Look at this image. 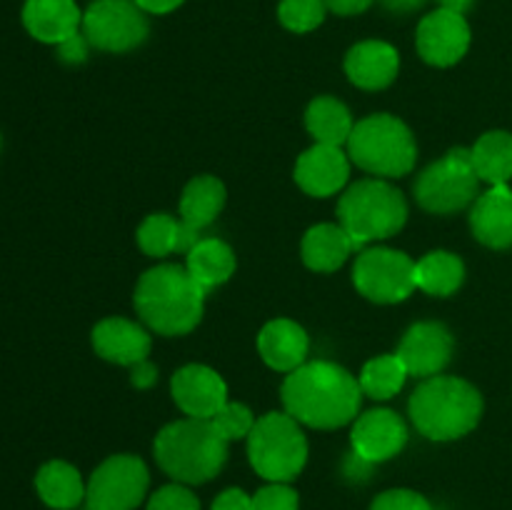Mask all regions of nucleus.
Listing matches in <instances>:
<instances>
[{"label":"nucleus","instance_id":"1","mask_svg":"<svg viewBox=\"0 0 512 510\" xmlns=\"http://www.w3.org/2000/svg\"><path fill=\"white\" fill-rule=\"evenodd\" d=\"M285 413L318 430H335L355 420L363 400L358 378L328 360L303 363L288 373L283 388Z\"/></svg>","mask_w":512,"mask_h":510},{"label":"nucleus","instance_id":"2","mask_svg":"<svg viewBox=\"0 0 512 510\" xmlns=\"http://www.w3.org/2000/svg\"><path fill=\"white\" fill-rule=\"evenodd\" d=\"M205 290L183 265H155L135 285V310L150 330L160 335H185L200 323Z\"/></svg>","mask_w":512,"mask_h":510},{"label":"nucleus","instance_id":"3","mask_svg":"<svg viewBox=\"0 0 512 510\" xmlns=\"http://www.w3.org/2000/svg\"><path fill=\"white\" fill-rule=\"evenodd\" d=\"M410 420L428 440L448 443L478 428L483 395L473 383L455 375L425 378L410 395Z\"/></svg>","mask_w":512,"mask_h":510},{"label":"nucleus","instance_id":"4","mask_svg":"<svg viewBox=\"0 0 512 510\" xmlns=\"http://www.w3.org/2000/svg\"><path fill=\"white\" fill-rule=\"evenodd\" d=\"M155 460L160 468L185 485L213 480L228 460V440L210 420L183 418L168 423L155 435Z\"/></svg>","mask_w":512,"mask_h":510},{"label":"nucleus","instance_id":"5","mask_svg":"<svg viewBox=\"0 0 512 510\" xmlns=\"http://www.w3.org/2000/svg\"><path fill=\"white\" fill-rule=\"evenodd\" d=\"M408 220V203L403 193L383 178L358 180L343 193L338 203V223L355 243L365 248L378 240L393 238Z\"/></svg>","mask_w":512,"mask_h":510},{"label":"nucleus","instance_id":"6","mask_svg":"<svg viewBox=\"0 0 512 510\" xmlns=\"http://www.w3.org/2000/svg\"><path fill=\"white\" fill-rule=\"evenodd\" d=\"M348 158L375 178H400L415 168L418 145L400 118L375 113L355 123L348 138Z\"/></svg>","mask_w":512,"mask_h":510},{"label":"nucleus","instance_id":"7","mask_svg":"<svg viewBox=\"0 0 512 510\" xmlns=\"http://www.w3.org/2000/svg\"><path fill=\"white\" fill-rule=\"evenodd\" d=\"M248 458L255 473L270 483H290L308 463V440L288 413H268L248 435Z\"/></svg>","mask_w":512,"mask_h":510},{"label":"nucleus","instance_id":"8","mask_svg":"<svg viewBox=\"0 0 512 510\" xmlns=\"http://www.w3.org/2000/svg\"><path fill=\"white\" fill-rule=\"evenodd\" d=\"M480 178L468 148H453L415 180V200L423 210L450 215L478 200Z\"/></svg>","mask_w":512,"mask_h":510},{"label":"nucleus","instance_id":"9","mask_svg":"<svg viewBox=\"0 0 512 510\" xmlns=\"http://www.w3.org/2000/svg\"><path fill=\"white\" fill-rule=\"evenodd\" d=\"M353 285L373 303H403L418 288L415 260L403 250L365 248L353 265Z\"/></svg>","mask_w":512,"mask_h":510},{"label":"nucleus","instance_id":"10","mask_svg":"<svg viewBox=\"0 0 512 510\" xmlns=\"http://www.w3.org/2000/svg\"><path fill=\"white\" fill-rule=\"evenodd\" d=\"M83 35L105 53H128L148 38V18L135 0H95L83 13Z\"/></svg>","mask_w":512,"mask_h":510},{"label":"nucleus","instance_id":"11","mask_svg":"<svg viewBox=\"0 0 512 510\" xmlns=\"http://www.w3.org/2000/svg\"><path fill=\"white\" fill-rule=\"evenodd\" d=\"M150 473L135 455H110L90 475L88 510H135L148 493Z\"/></svg>","mask_w":512,"mask_h":510},{"label":"nucleus","instance_id":"12","mask_svg":"<svg viewBox=\"0 0 512 510\" xmlns=\"http://www.w3.org/2000/svg\"><path fill=\"white\" fill-rule=\"evenodd\" d=\"M415 45L425 63L450 68L465 58L470 48V25L465 15L450 10H433L425 15L415 33Z\"/></svg>","mask_w":512,"mask_h":510},{"label":"nucleus","instance_id":"13","mask_svg":"<svg viewBox=\"0 0 512 510\" xmlns=\"http://www.w3.org/2000/svg\"><path fill=\"white\" fill-rule=\"evenodd\" d=\"M453 348V333L443 323L423 320V323H415L405 330L398 355L413 378L425 380L443 373L445 365L453 358Z\"/></svg>","mask_w":512,"mask_h":510},{"label":"nucleus","instance_id":"14","mask_svg":"<svg viewBox=\"0 0 512 510\" xmlns=\"http://www.w3.org/2000/svg\"><path fill=\"white\" fill-rule=\"evenodd\" d=\"M355 458L365 463H385L408 443V425L395 410L378 408L360 415L350 433Z\"/></svg>","mask_w":512,"mask_h":510},{"label":"nucleus","instance_id":"15","mask_svg":"<svg viewBox=\"0 0 512 510\" xmlns=\"http://www.w3.org/2000/svg\"><path fill=\"white\" fill-rule=\"evenodd\" d=\"M170 393L175 405L188 418L210 420L225 403H228V385L220 378L218 370L208 365L190 363L180 368L170 380Z\"/></svg>","mask_w":512,"mask_h":510},{"label":"nucleus","instance_id":"16","mask_svg":"<svg viewBox=\"0 0 512 510\" xmlns=\"http://www.w3.org/2000/svg\"><path fill=\"white\" fill-rule=\"evenodd\" d=\"M350 178V158L340 145L315 143L295 163V183L313 198L340 193Z\"/></svg>","mask_w":512,"mask_h":510},{"label":"nucleus","instance_id":"17","mask_svg":"<svg viewBox=\"0 0 512 510\" xmlns=\"http://www.w3.org/2000/svg\"><path fill=\"white\" fill-rule=\"evenodd\" d=\"M93 348L103 360L115 365H133L148 360L153 340L143 325L128 318H105L93 328Z\"/></svg>","mask_w":512,"mask_h":510},{"label":"nucleus","instance_id":"18","mask_svg":"<svg viewBox=\"0 0 512 510\" xmlns=\"http://www.w3.org/2000/svg\"><path fill=\"white\" fill-rule=\"evenodd\" d=\"M470 228L488 248H512V190L508 185H490L478 195L470 210Z\"/></svg>","mask_w":512,"mask_h":510},{"label":"nucleus","instance_id":"19","mask_svg":"<svg viewBox=\"0 0 512 510\" xmlns=\"http://www.w3.org/2000/svg\"><path fill=\"white\" fill-rule=\"evenodd\" d=\"M400 70V55L385 40H363L345 55V75L363 90H383Z\"/></svg>","mask_w":512,"mask_h":510},{"label":"nucleus","instance_id":"20","mask_svg":"<svg viewBox=\"0 0 512 510\" xmlns=\"http://www.w3.org/2000/svg\"><path fill=\"white\" fill-rule=\"evenodd\" d=\"M23 25L40 43L60 45L80 33L83 13L75 0H25Z\"/></svg>","mask_w":512,"mask_h":510},{"label":"nucleus","instance_id":"21","mask_svg":"<svg viewBox=\"0 0 512 510\" xmlns=\"http://www.w3.org/2000/svg\"><path fill=\"white\" fill-rule=\"evenodd\" d=\"M308 333L295 320L275 318L265 323L258 335V353L265 363L280 373H293L308 358Z\"/></svg>","mask_w":512,"mask_h":510},{"label":"nucleus","instance_id":"22","mask_svg":"<svg viewBox=\"0 0 512 510\" xmlns=\"http://www.w3.org/2000/svg\"><path fill=\"white\" fill-rule=\"evenodd\" d=\"M353 250L358 248L340 223L313 225L300 245L303 263L315 273H333V270L343 268Z\"/></svg>","mask_w":512,"mask_h":510},{"label":"nucleus","instance_id":"23","mask_svg":"<svg viewBox=\"0 0 512 510\" xmlns=\"http://www.w3.org/2000/svg\"><path fill=\"white\" fill-rule=\"evenodd\" d=\"M35 488L40 500L53 510H73L83 503L88 485L80 478L78 468L65 460H50L35 475Z\"/></svg>","mask_w":512,"mask_h":510},{"label":"nucleus","instance_id":"24","mask_svg":"<svg viewBox=\"0 0 512 510\" xmlns=\"http://www.w3.org/2000/svg\"><path fill=\"white\" fill-rule=\"evenodd\" d=\"M188 273L193 275L195 283L210 293L218 285L228 283L230 275L235 273V253L228 243L218 238H200L198 245L188 253L185 263Z\"/></svg>","mask_w":512,"mask_h":510},{"label":"nucleus","instance_id":"25","mask_svg":"<svg viewBox=\"0 0 512 510\" xmlns=\"http://www.w3.org/2000/svg\"><path fill=\"white\" fill-rule=\"evenodd\" d=\"M225 205V185L215 175H198L190 180L180 198V220L193 230H205Z\"/></svg>","mask_w":512,"mask_h":510},{"label":"nucleus","instance_id":"26","mask_svg":"<svg viewBox=\"0 0 512 510\" xmlns=\"http://www.w3.org/2000/svg\"><path fill=\"white\" fill-rule=\"evenodd\" d=\"M305 128L313 135L315 143L340 145L343 148L348 143L350 133H353L355 123L350 110L338 98L320 95L305 110Z\"/></svg>","mask_w":512,"mask_h":510},{"label":"nucleus","instance_id":"27","mask_svg":"<svg viewBox=\"0 0 512 510\" xmlns=\"http://www.w3.org/2000/svg\"><path fill=\"white\" fill-rule=\"evenodd\" d=\"M465 265L463 260L448 250H433L415 263V285L423 293L435 298H448L463 285Z\"/></svg>","mask_w":512,"mask_h":510},{"label":"nucleus","instance_id":"28","mask_svg":"<svg viewBox=\"0 0 512 510\" xmlns=\"http://www.w3.org/2000/svg\"><path fill=\"white\" fill-rule=\"evenodd\" d=\"M475 173L488 185H508L512 180V135L508 130H490L470 148Z\"/></svg>","mask_w":512,"mask_h":510},{"label":"nucleus","instance_id":"29","mask_svg":"<svg viewBox=\"0 0 512 510\" xmlns=\"http://www.w3.org/2000/svg\"><path fill=\"white\" fill-rule=\"evenodd\" d=\"M408 368L400 360V355H378V358L368 360L360 370V388L363 395L373 400H390L403 390L405 380H408Z\"/></svg>","mask_w":512,"mask_h":510},{"label":"nucleus","instance_id":"30","mask_svg":"<svg viewBox=\"0 0 512 510\" xmlns=\"http://www.w3.org/2000/svg\"><path fill=\"white\" fill-rule=\"evenodd\" d=\"M180 230L183 223L168 213H153L140 223L138 245L150 258H165L170 253H178Z\"/></svg>","mask_w":512,"mask_h":510},{"label":"nucleus","instance_id":"31","mask_svg":"<svg viewBox=\"0 0 512 510\" xmlns=\"http://www.w3.org/2000/svg\"><path fill=\"white\" fill-rule=\"evenodd\" d=\"M325 0H280L278 18L290 33H310L325 20Z\"/></svg>","mask_w":512,"mask_h":510},{"label":"nucleus","instance_id":"32","mask_svg":"<svg viewBox=\"0 0 512 510\" xmlns=\"http://www.w3.org/2000/svg\"><path fill=\"white\" fill-rule=\"evenodd\" d=\"M210 423H213V428L218 430L220 435H223L225 440H240V438H248L250 430L255 428V415L253 410L248 408V405L243 403H225L223 408L218 410V413L210 418Z\"/></svg>","mask_w":512,"mask_h":510},{"label":"nucleus","instance_id":"33","mask_svg":"<svg viewBox=\"0 0 512 510\" xmlns=\"http://www.w3.org/2000/svg\"><path fill=\"white\" fill-rule=\"evenodd\" d=\"M298 493L288 483H270L253 495V510H298Z\"/></svg>","mask_w":512,"mask_h":510},{"label":"nucleus","instance_id":"34","mask_svg":"<svg viewBox=\"0 0 512 510\" xmlns=\"http://www.w3.org/2000/svg\"><path fill=\"white\" fill-rule=\"evenodd\" d=\"M148 510H200V503L193 495V490H188L180 483H173L153 493Z\"/></svg>","mask_w":512,"mask_h":510},{"label":"nucleus","instance_id":"35","mask_svg":"<svg viewBox=\"0 0 512 510\" xmlns=\"http://www.w3.org/2000/svg\"><path fill=\"white\" fill-rule=\"evenodd\" d=\"M370 510H433V505L415 490L395 488L380 493L370 505Z\"/></svg>","mask_w":512,"mask_h":510},{"label":"nucleus","instance_id":"36","mask_svg":"<svg viewBox=\"0 0 512 510\" xmlns=\"http://www.w3.org/2000/svg\"><path fill=\"white\" fill-rule=\"evenodd\" d=\"M88 38L83 35V30L80 33H75L73 38L63 40V43L58 45V55L60 60H65V63H83L85 58H88Z\"/></svg>","mask_w":512,"mask_h":510},{"label":"nucleus","instance_id":"37","mask_svg":"<svg viewBox=\"0 0 512 510\" xmlns=\"http://www.w3.org/2000/svg\"><path fill=\"white\" fill-rule=\"evenodd\" d=\"M210 510H253V498L245 490L228 488L213 500V508Z\"/></svg>","mask_w":512,"mask_h":510},{"label":"nucleus","instance_id":"38","mask_svg":"<svg viewBox=\"0 0 512 510\" xmlns=\"http://www.w3.org/2000/svg\"><path fill=\"white\" fill-rule=\"evenodd\" d=\"M155 380H158V370H155V365L150 363V360H143V363L130 368V383H133L135 388H150Z\"/></svg>","mask_w":512,"mask_h":510},{"label":"nucleus","instance_id":"39","mask_svg":"<svg viewBox=\"0 0 512 510\" xmlns=\"http://www.w3.org/2000/svg\"><path fill=\"white\" fill-rule=\"evenodd\" d=\"M328 10L338 15H358L373 5V0H325Z\"/></svg>","mask_w":512,"mask_h":510},{"label":"nucleus","instance_id":"40","mask_svg":"<svg viewBox=\"0 0 512 510\" xmlns=\"http://www.w3.org/2000/svg\"><path fill=\"white\" fill-rule=\"evenodd\" d=\"M140 5V10L145 13H153V15H165V13H173L178 5H183L185 0H135Z\"/></svg>","mask_w":512,"mask_h":510},{"label":"nucleus","instance_id":"41","mask_svg":"<svg viewBox=\"0 0 512 510\" xmlns=\"http://www.w3.org/2000/svg\"><path fill=\"white\" fill-rule=\"evenodd\" d=\"M380 3H383V8L390 10V13L405 15V13H415V10H420L428 0H380Z\"/></svg>","mask_w":512,"mask_h":510},{"label":"nucleus","instance_id":"42","mask_svg":"<svg viewBox=\"0 0 512 510\" xmlns=\"http://www.w3.org/2000/svg\"><path fill=\"white\" fill-rule=\"evenodd\" d=\"M438 3H440V8H443V10H450V13L465 15L470 8H473L475 0H438Z\"/></svg>","mask_w":512,"mask_h":510}]
</instances>
